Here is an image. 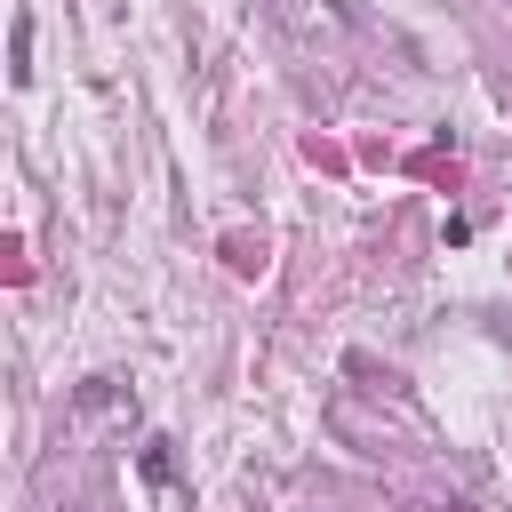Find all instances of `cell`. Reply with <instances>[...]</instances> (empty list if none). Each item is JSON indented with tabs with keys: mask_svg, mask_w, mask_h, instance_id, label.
Instances as JSON below:
<instances>
[]
</instances>
